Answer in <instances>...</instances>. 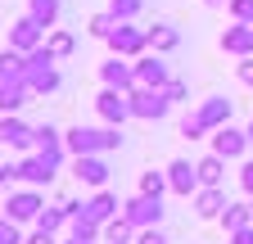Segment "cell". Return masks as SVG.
Segmentation results:
<instances>
[{
  "label": "cell",
  "instance_id": "obj_1",
  "mask_svg": "<svg viewBox=\"0 0 253 244\" xmlns=\"http://www.w3.org/2000/svg\"><path fill=\"white\" fill-rule=\"evenodd\" d=\"M63 145H68V154H113V149H122V127H73L63 131Z\"/></svg>",
  "mask_w": 253,
  "mask_h": 244
},
{
  "label": "cell",
  "instance_id": "obj_2",
  "mask_svg": "<svg viewBox=\"0 0 253 244\" xmlns=\"http://www.w3.org/2000/svg\"><path fill=\"white\" fill-rule=\"evenodd\" d=\"M27 86H32V95H54V90H59V68H54L50 45L27 54Z\"/></svg>",
  "mask_w": 253,
  "mask_h": 244
},
{
  "label": "cell",
  "instance_id": "obj_3",
  "mask_svg": "<svg viewBox=\"0 0 253 244\" xmlns=\"http://www.w3.org/2000/svg\"><path fill=\"white\" fill-rule=\"evenodd\" d=\"M126 100H131V118H140V122H158V118H168V109H172L168 90H154V86L126 90Z\"/></svg>",
  "mask_w": 253,
  "mask_h": 244
},
{
  "label": "cell",
  "instance_id": "obj_4",
  "mask_svg": "<svg viewBox=\"0 0 253 244\" xmlns=\"http://www.w3.org/2000/svg\"><path fill=\"white\" fill-rule=\"evenodd\" d=\"M41 208H45V195L37 190V186H23V190H14L9 199H5V217H14L18 226H37V217H41Z\"/></svg>",
  "mask_w": 253,
  "mask_h": 244
},
{
  "label": "cell",
  "instance_id": "obj_5",
  "mask_svg": "<svg viewBox=\"0 0 253 244\" xmlns=\"http://www.w3.org/2000/svg\"><path fill=\"white\" fill-rule=\"evenodd\" d=\"M54 172H59V163H50L45 154H37V149H27V154L14 163V181H23V186H50L54 181Z\"/></svg>",
  "mask_w": 253,
  "mask_h": 244
},
{
  "label": "cell",
  "instance_id": "obj_6",
  "mask_svg": "<svg viewBox=\"0 0 253 244\" xmlns=\"http://www.w3.org/2000/svg\"><path fill=\"white\" fill-rule=\"evenodd\" d=\"M109 50L122 59H140L149 50V27H131V23H118L109 32Z\"/></svg>",
  "mask_w": 253,
  "mask_h": 244
},
{
  "label": "cell",
  "instance_id": "obj_7",
  "mask_svg": "<svg viewBox=\"0 0 253 244\" xmlns=\"http://www.w3.org/2000/svg\"><path fill=\"white\" fill-rule=\"evenodd\" d=\"M122 212L131 217V226H136V231H149V226L163 222V199H154V195H140V190H136L131 199L122 203Z\"/></svg>",
  "mask_w": 253,
  "mask_h": 244
},
{
  "label": "cell",
  "instance_id": "obj_8",
  "mask_svg": "<svg viewBox=\"0 0 253 244\" xmlns=\"http://www.w3.org/2000/svg\"><path fill=\"white\" fill-rule=\"evenodd\" d=\"M27 100H32L27 77H18V73H9V68H0V113H18Z\"/></svg>",
  "mask_w": 253,
  "mask_h": 244
},
{
  "label": "cell",
  "instance_id": "obj_9",
  "mask_svg": "<svg viewBox=\"0 0 253 244\" xmlns=\"http://www.w3.org/2000/svg\"><path fill=\"white\" fill-rule=\"evenodd\" d=\"M95 113H100L109 127H122L126 118H131V100H126V90H113V86H104L100 95H95Z\"/></svg>",
  "mask_w": 253,
  "mask_h": 244
},
{
  "label": "cell",
  "instance_id": "obj_10",
  "mask_svg": "<svg viewBox=\"0 0 253 244\" xmlns=\"http://www.w3.org/2000/svg\"><path fill=\"white\" fill-rule=\"evenodd\" d=\"M45 27L37 23V18H32V14H23V18H14V27H9V45L14 50H23V54H32V50H41L45 45Z\"/></svg>",
  "mask_w": 253,
  "mask_h": 244
},
{
  "label": "cell",
  "instance_id": "obj_11",
  "mask_svg": "<svg viewBox=\"0 0 253 244\" xmlns=\"http://www.w3.org/2000/svg\"><path fill=\"white\" fill-rule=\"evenodd\" d=\"M73 176H77V186L104 190V181H109V159H104V154H77V159H73Z\"/></svg>",
  "mask_w": 253,
  "mask_h": 244
},
{
  "label": "cell",
  "instance_id": "obj_12",
  "mask_svg": "<svg viewBox=\"0 0 253 244\" xmlns=\"http://www.w3.org/2000/svg\"><path fill=\"white\" fill-rule=\"evenodd\" d=\"M168 181H172V195H185V199H195V195L204 190L199 167L190 163V159H172V163H168Z\"/></svg>",
  "mask_w": 253,
  "mask_h": 244
},
{
  "label": "cell",
  "instance_id": "obj_13",
  "mask_svg": "<svg viewBox=\"0 0 253 244\" xmlns=\"http://www.w3.org/2000/svg\"><path fill=\"white\" fill-rule=\"evenodd\" d=\"M32 149H37V154H45L50 163H59V167H63V159H73V154H68V145H63V131L50 127V122H41V127H37V136H32Z\"/></svg>",
  "mask_w": 253,
  "mask_h": 244
},
{
  "label": "cell",
  "instance_id": "obj_14",
  "mask_svg": "<svg viewBox=\"0 0 253 244\" xmlns=\"http://www.w3.org/2000/svg\"><path fill=\"white\" fill-rule=\"evenodd\" d=\"M136 81H140V86H154V90H168L172 73H168V64H163V54L145 50V54L136 59Z\"/></svg>",
  "mask_w": 253,
  "mask_h": 244
},
{
  "label": "cell",
  "instance_id": "obj_15",
  "mask_svg": "<svg viewBox=\"0 0 253 244\" xmlns=\"http://www.w3.org/2000/svg\"><path fill=\"white\" fill-rule=\"evenodd\" d=\"M100 77H104V86H113V90H136L140 81H136V59H122V54H113L109 64H100Z\"/></svg>",
  "mask_w": 253,
  "mask_h": 244
},
{
  "label": "cell",
  "instance_id": "obj_16",
  "mask_svg": "<svg viewBox=\"0 0 253 244\" xmlns=\"http://www.w3.org/2000/svg\"><path fill=\"white\" fill-rule=\"evenodd\" d=\"M32 136H37V127H27L18 113H0V145H9V149H32Z\"/></svg>",
  "mask_w": 253,
  "mask_h": 244
},
{
  "label": "cell",
  "instance_id": "obj_17",
  "mask_svg": "<svg viewBox=\"0 0 253 244\" xmlns=\"http://www.w3.org/2000/svg\"><path fill=\"white\" fill-rule=\"evenodd\" d=\"M244 149H249V131L231 127V122H226V127H217V131H212V154H221V159H240Z\"/></svg>",
  "mask_w": 253,
  "mask_h": 244
},
{
  "label": "cell",
  "instance_id": "obj_18",
  "mask_svg": "<svg viewBox=\"0 0 253 244\" xmlns=\"http://www.w3.org/2000/svg\"><path fill=\"white\" fill-rule=\"evenodd\" d=\"M221 50L235 54V59H249L253 54V23H231L221 32Z\"/></svg>",
  "mask_w": 253,
  "mask_h": 244
},
{
  "label": "cell",
  "instance_id": "obj_19",
  "mask_svg": "<svg viewBox=\"0 0 253 244\" xmlns=\"http://www.w3.org/2000/svg\"><path fill=\"white\" fill-rule=\"evenodd\" d=\"M82 212H86V217L90 222H109V217H118V212H122V203H118V195H109V190H95L90 199H82Z\"/></svg>",
  "mask_w": 253,
  "mask_h": 244
},
{
  "label": "cell",
  "instance_id": "obj_20",
  "mask_svg": "<svg viewBox=\"0 0 253 244\" xmlns=\"http://www.w3.org/2000/svg\"><path fill=\"white\" fill-rule=\"evenodd\" d=\"M199 122H204V127L208 131H217V127H226V122H231V100L226 95H208V100H199Z\"/></svg>",
  "mask_w": 253,
  "mask_h": 244
},
{
  "label": "cell",
  "instance_id": "obj_21",
  "mask_svg": "<svg viewBox=\"0 0 253 244\" xmlns=\"http://www.w3.org/2000/svg\"><path fill=\"white\" fill-rule=\"evenodd\" d=\"M221 212H226V190H221V186H204L195 195V217L212 222V217H221Z\"/></svg>",
  "mask_w": 253,
  "mask_h": 244
},
{
  "label": "cell",
  "instance_id": "obj_22",
  "mask_svg": "<svg viewBox=\"0 0 253 244\" xmlns=\"http://www.w3.org/2000/svg\"><path fill=\"white\" fill-rule=\"evenodd\" d=\"M181 45V32H176V27H168V23H154L149 27V50L154 54H172Z\"/></svg>",
  "mask_w": 253,
  "mask_h": 244
},
{
  "label": "cell",
  "instance_id": "obj_23",
  "mask_svg": "<svg viewBox=\"0 0 253 244\" xmlns=\"http://www.w3.org/2000/svg\"><path fill=\"white\" fill-rule=\"evenodd\" d=\"M226 163L231 159H221V154H204L195 167H199V181L204 186H221V181H226Z\"/></svg>",
  "mask_w": 253,
  "mask_h": 244
},
{
  "label": "cell",
  "instance_id": "obj_24",
  "mask_svg": "<svg viewBox=\"0 0 253 244\" xmlns=\"http://www.w3.org/2000/svg\"><path fill=\"white\" fill-rule=\"evenodd\" d=\"M68 235L82 240V244H95V240H104V226H100V222H90L86 212H77V217H68Z\"/></svg>",
  "mask_w": 253,
  "mask_h": 244
},
{
  "label": "cell",
  "instance_id": "obj_25",
  "mask_svg": "<svg viewBox=\"0 0 253 244\" xmlns=\"http://www.w3.org/2000/svg\"><path fill=\"white\" fill-rule=\"evenodd\" d=\"M217 222L226 226V235L240 231V226H253V203H226V212H221Z\"/></svg>",
  "mask_w": 253,
  "mask_h": 244
},
{
  "label": "cell",
  "instance_id": "obj_26",
  "mask_svg": "<svg viewBox=\"0 0 253 244\" xmlns=\"http://www.w3.org/2000/svg\"><path fill=\"white\" fill-rule=\"evenodd\" d=\"M59 9H63V5H59V0H27V14H32V18H37V23L45 27V32H50V27L59 23Z\"/></svg>",
  "mask_w": 253,
  "mask_h": 244
},
{
  "label": "cell",
  "instance_id": "obj_27",
  "mask_svg": "<svg viewBox=\"0 0 253 244\" xmlns=\"http://www.w3.org/2000/svg\"><path fill=\"white\" fill-rule=\"evenodd\" d=\"M45 45H50V54H54V59H68V54L77 50V37H73V32H63V27H50Z\"/></svg>",
  "mask_w": 253,
  "mask_h": 244
},
{
  "label": "cell",
  "instance_id": "obj_28",
  "mask_svg": "<svg viewBox=\"0 0 253 244\" xmlns=\"http://www.w3.org/2000/svg\"><path fill=\"white\" fill-rule=\"evenodd\" d=\"M104 240H109V244H118V240H136V226H131V217H126V212L109 217V222H104Z\"/></svg>",
  "mask_w": 253,
  "mask_h": 244
},
{
  "label": "cell",
  "instance_id": "obj_29",
  "mask_svg": "<svg viewBox=\"0 0 253 244\" xmlns=\"http://www.w3.org/2000/svg\"><path fill=\"white\" fill-rule=\"evenodd\" d=\"M163 190H172V181H168V172H140V195H154V199H163Z\"/></svg>",
  "mask_w": 253,
  "mask_h": 244
},
{
  "label": "cell",
  "instance_id": "obj_30",
  "mask_svg": "<svg viewBox=\"0 0 253 244\" xmlns=\"http://www.w3.org/2000/svg\"><path fill=\"white\" fill-rule=\"evenodd\" d=\"M37 226H45V231H63V226H68V208H63V203H50V208H41V217H37Z\"/></svg>",
  "mask_w": 253,
  "mask_h": 244
},
{
  "label": "cell",
  "instance_id": "obj_31",
  "mask_svg": "<svg viewBox=\"0 0 253 244\" xmlns=\"http://www.w3.org/2000/svg\"><path fill=\"white\" fill-rule=\"evenodd\" d=\"M140 9H145V0H109V14H113L118 23H131Z\"/></svg>",
  "mask_w": 253,
  "mask_h": 244
},
{
  "label": "cell",
  "instance_id": "obj_32",
  "mask_svg": "<svg viewBox=\"0 0 253 244\" xmlns=\"http://www.w3.org/2000/svg\"><path fill=\"white\" fill-rule=\"evenodd\" d=\"M113 27H118V18L104 9V14H90V23H86V32L90 37H100V41H109V32H113Z\"/></svg>",
  "mask_w": 253,
  "mask_h": 244
},
{
  "label": "cell",
  "instance_id": "obj_33",
  "mask_svg": "<svg viewBox=\"0 0 253 244\" xmlns=\"http://www.w3.org/2000/svg\"><path fill=\"white\" fill-rule=\"evenodd\" d=\"M27 235L18 231V222L14 217H5V212H0V244H23Z\"/></svg>",
  "mask_w": 253,
  "mask_h": 244
},
{
  "label": "cell",
  "instance_id": "obj_34",
  "mask_svg": "<svg viewBox=\"0 0 253 244\" xmlns=\"http://www.w3.org/2000/svg\"><path fill=\"white\" fill-rule=\"evenodd\" d=\"M181 136H185V140H199V136H208V127L199 122V113H185V118H181Z\"/></svg>",
  "mask_w": 253,
  "mask_h": 244
},
{
  "label": "cell",
  "instance_id": "obj_35",
  "mask_svg": "<svg viewBox=\"0 0 253 244\" xmlns=\"http://www.w3.org/2000/svg\"><path fill=\"white\" fill-rule=\"evenodd\" d=\"M226 14H231V23H253V0H231Z\"/></svg>",
  "mask_w": 253,
  "mask_h": 244
},
{
  "label": "cell",
  "instance_id": "obj_36",
  "mask_svg": "<svg viewBox=\"0 0 253 244\" xmlns=\"http://www.w3.org/2000/svg\"><path fill=\"white\" fill-rule=\"evenodd\" d=\"M168 100H172V104H181V100H190V86L172 77V81H168Z\"/></svg>",
  "mask_w": 253,
  "mask_h": 244
},
{
  "label": "cell",
  "instance_id": "obj_37",
  "mask_svg": "<svg viewBox=\"0 0 253 244\" xmlns=\"http://www.w3.org/2000/svg\"><path fill=\"white\" fill-rule=\"evenodd\" d=\"M136 244H168V235L158 226H149V231H136Z\"/></svg>",
  "mask_w": 253,
  "mask_h": 244
},
{
  "label": "cell",
  "instance_id": "obj_38",
  "mask_svg": "<svg viewBox=\"0 0 253 244\" xmlns=\"http://www.w3.org/2000/svg\"><path fill=\"white\" fill-rule=\"evenodd\" d=\"M23 244H59V240H54V231H45V226H37V231H32V235H27Z\"/></svg>",
  "mask_w": 253,
  "mask_h": 244
},
{
  "label": "cell",
  "instance_id": "obj_39",
  "mask_svg": "<svg viewBox=\"0 0 253 244\" xmlns=\"http://www.w3.org/2000/svg\"><path fill=\"white\" fill-rule=\"evenodd\" d=\"M240 190H244V195L253 199V159H249V163L240 167Z\"/></svg>",
  "mask_w": 253,
  "mask_h": 244
},
{
  "label": "cell",
  "instance_id": "obj_40",
  "mask_svg": "<svg viewBox=\"0 0 253 244\" xmlns=\"http://www.w3.org/2000/svg\"><path fill=\"white\" fill-rule=\"evenodd\" d=\"M235 77H240L244 86H253V54H249V59H240V68H235Z\"/></svg>",
  "mask_w": 253,
  "mask_h": 244
},
{
  "label": "cell",
  "instance_id": "obj_41",
  "mask_svg": "<svg viewBox=\"0 0 253 244\" xmlns=\"http://www.w3.org/2000/svg\"><path fill=\"white\" fill-rule=\"evenodd\" d=\"M231 244H253V226H240V231H231Z\"/></svg>",
  "mask_w": 253,
  "mask_h": 244
},
{
  "label": "cell",
  "instance_id": "obj_42",
  "mask_svg": "<svg viewBox=\"0 0 253 244\" xmlns=\"http://www.w3.org/2000/svg\"><path fill=\"white\" fill-rule=\"evenodd\" d=\"M204 5H208V9H221V5H231V0H204Z\"/></svg>",
  "mask_w": 253,
  "mask_h": 244
},
{
  "label": "cell",
  "instance_id": "obj_43",
  "mask_svg": "<svg viewBox=\"0 0 253 244\" xmlns=\"http://www.w3.org/2000/svg\"><path fill=\"white\" fill-rule=\"evenodd\" d=\"M244 131H249V145H253V122H249V127H244Z\"/></svg>",
  "mask_w": 253,
  "mask_h": 244
},
{
  "label": "cell",
  "instance_id": "obj_44",
  "mask_svg": "<svg viewBox=\"0 0 253 244\" xmlns=\"http://www.w3.org/2000/svg\"><path fill=\"white\" fill-rule=\"evenodd\" d=\"M63 244H82V240H73V235H68V240H63Z\"/></svg>",
  "mask_w": 253,
  "mask_h": 244
},
{
  "label": "cell",
  "instance_id": "obj_45",
  "mask_svg": "<svg viewBox=\"0 0 253 244\" xmlns=\"http://www.w3.org/2000/svg\"><path fill=\"white\" fill-rule=\"evenodd\" d=\"M118 244H136V240H118Z\"/></svg>",
  "mask_w": 253,
  "mask_h": 244
}]
</instances>
